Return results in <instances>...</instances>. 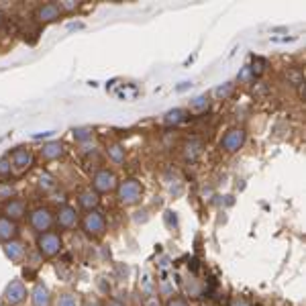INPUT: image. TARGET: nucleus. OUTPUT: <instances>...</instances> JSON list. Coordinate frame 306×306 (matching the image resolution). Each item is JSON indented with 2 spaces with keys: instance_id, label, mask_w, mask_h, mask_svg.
Segmentation results:
<instances>
[{
  "instance_id": "27",
  "label": "nucleus",
  "mask_w": 306,
  "mask_h": 306,
  "mask_svg": "<svg viewBox=\"0 0 306 306\" xmlns=\"http://www.w3.org/2000/svg\"><path fill=\"white\" fill-rule=\"evenodd\" d=\"M167 306H188V302L184 298H172L170 302H167Z\"/></svg>"
},
{
  "instance_id": "3",
  "label": "nucleus",
  "mask_w": 306,
  "mask_h": 306,
  "mask_svg": "<svg viewBox=\"0 0 306 306\" xmlns=\"http://www.w3.org/2000/svg\"><path fill=\"white\" fill-rule=\"evenodd\" d=\"M82 227L84 231L90 235V237H102L104 231H106V221L102 217V212L98 210H88V214L82 221Z\"/></svg>"
},
{
  "instance_id": "11",
  "label": "nucleus",
  "mask_w": 306,
  "mask_h": 306,
  "mask_svg": "<svg viewBox=\"0 0 306 306\" xmlns=\"http://www.w3.org/2000/svg\"><path fill=\"white\" fill-rule=\"evenodd\" d=\"M59 14H61V8L55 2H47V4H43V6L37 8V19L41 23H53V21L59 19Z\"/></svg>"
},
{
  "instance_id": "28",
  "label": "nucleus",
  "mask_w": 306,
  "mask_h": 306,
  "mask_svg": "<svg viewBox=\"0 0 306 306\" xmlns=\"http://www.w3.org/2000/svg\"><path fill=\"white\" fill-rule=\"evenodd\" d=\"M231 306H249V302L245 300V298H241V296H237V298H233Z\"/></svg>"
},
{
  "instance_id": "33",
  "label": "nucleus",
  "mask_w": 306,
  "mask_h": 306,
  "mask_svg": "<svg viewBox=\"0 0 306 306\" xmlns=\"http://www.w3.org/2000/svg\"><path fill=\"white\" fill-rule=\"evenodd\" d=\"M202 306H210V304H202Z\"/></svg>"
},
{
  "instance_id": "15",
  "label": "nucleus",
  "mask_w": 306,
  "mask_h": 306,
  "mask_svg": "<svg viewBox=\"0 0 306 306\" xmlns=\"http://www.w3.org/2000/svg\"><path fill=\"white\" fill-rule=\"evenodd\" d=\"M61 155H64V145H61L59 141H49V143H45L43 149H41V157L47 159V161L57 159Z\"/></svg>"
},
{
  "instance_id": "8",
  "label": "nucleus",
  "mask_w": 306,
  "mask_h": 306,
  "mask_svg": "<svg viewBox=\"0 0 306 306\" xmlns=\"http://www.w3.org/2000/svg\"><path fill=\"white\" fill-rule=\"evenodd\" d=\"M33 163V151L27 149V147H17L12 151V167L14 170H27V167Z\"/></svg>"
},
{
  "instance_id": "23",
  "label": "nucleus",
  "mask_w": 306,
  "mask_h": 306,
  "mask_svg": "<svg viewBox=\"0 0 306 306\" xmlns=\"http://www.w3.org/2000/svg\"><path fill=\"white\" fill-rule=\"evenodd\" d=\"M10 170H12L10 159H8V157H2V159H0V176H8Z\"/></svg>"
},
{
  "instance_id": "25",
  "label": "nucleus",
  "mask_w": 306,
  "mask_h": 306,
  "mask_svg": "<svg viewBox=\"0 0 306 306\" xmlns=\"http://www.w3.org/2000/svg\"><path fill=\"white\" fill-rule=\"evenodd\" d=\"M231 90H233V84H227L225 88L221 86V88H217V90H214V94H217V96H229V94H231Z\"/></svg>"
},
{
  "instance_id": "5",
  "label": "nucleus",
  "mask_w": 306,
  "mask_h": 306,
  "mask_svg": "<svg viewBox=\"0 0 306 306\" xmlns=\"http://www.w3.org/2000/svg\"><path fill=\"white\" fill-rule=\"evenodd\" d=\"M94 192L98 194H106V192H113L116 188V176L111 172V170H100L94 174Z\"/></svg>"
},
{
  "instance_id": "1",
  "label": "nucleus",
  "mask_w": 306,
  "mask_h": 306,
  "mask_svg": "<svg viewBox=\"0 0 306 306\" xmlns=\"http://www.w3.org/2000/svg\"><path fill=\"white\" fill-rule=\"evenodd\" d=\"M141 194H143V188H141V184L137 182V180H125V182H120V186H118V200L122 204H137L141 200Z\"/></svg>"
},
{
  "instance_id": "17",
  "label": "nucleus",
  "mask_w": 306,
  "mask_h": 306,
  "mask_svg": "<svg viewBox=\"0 0 306 306\" xmlns=\"http://www.w3.org/2000/svg\"><path fill=\"white\" fill-rule=\"evenodd\" d=\"M186 111H182V109H176V111H170L165 115V122L167 125H178V122H182V120H186Z\"/></svg>"
},
{
  "instance_id": "31",
  "label": "nucleus",
  "mask_w": 306,
  "mask_h": 306,
  "mask_svg": "<svg viewBox=\"0 0 306 306\" xmlns=\"http://www.w3.org/2000/svg\"><path fill=\"white\" fill-rule=\"evenodd\" d=\"M106 306H125V304L118 302V300H109V302H106Z\"/></svg>"
},
{
  "instance_id": "16",
  "label": "nucleus",
  "mask_w": 306,
  "mask_h": 306,
  "mask_svg": "<svg viewBox=\"0 0 306 306\" xmlns=\"http://www.w3.org/2000/svg\"><path fill=\"white\" fill-rule=\"evenodd\" d=\"M78 202H80V206L86 208V210H94V208L100 204V196H98V192H94V190H86V192L80 194Z\"/></svg>"
},
{
  "instance_id": "10",
  "label": "nucleus",
  "mask_w": 306,
  "mask_h": 306,
  "mask_svg": "<svg viewBox=\"0 0 306 306\" xmlns=\"http://www.w3.org/2000/svg\"><path fill=\"white\" fill-rule=\"evenodd\" d=\"M4 253H6V257L10 259V262L19 264V262H23L25 255H27V247H25V243L12 239V241H8L4 245Z\"/></svg>"
},
{
  "instance_id": "20",
  "label": "nucleus",
  "mask_w": 306,
  "mask_h": 306,
  "mask_svg": "<svg viewBox=\"0 0 306 306\" xmlns=\"http://www.w3.org/2000/svg\"><path fill=\"white\" fill-rule=\"evenodd\" d=\"M206 106H208L206 96H198V98H194V100L190 102V111H194V113H202V111H206Z\"/></svg>"
},
{
  "instance_id": "4",
  "label": "nucleus",
  "mask_w": 306,
  "mask_h": 306,
  "mask_svg": "<svg viewBox=\"0 0 306 306\" xmlns=\"http://www.w3.org/2000/svg\"><path fill=\"white\" fill-rule=\"evenodd\" d=\"M53 223H55V219H53L49 208H37V210L31 212V227L39 233H47L53 227Z\"/></svg>"
},
{
  "instance_id": "14",
  "label": "nucleus",
  "mask_w": 306,
  "mask_h": 306,
  "mask_svg": "<svg viewBox=\"0 0 306 306\" xmlns=\"http://www.w3.org/2000/svg\"><path fill=\"white\" fill-rule=\"evenodd\" d=\"M31 300H33V306H49L51 304V296H49V290L47 286L37 284L31 292Z\"/></svg>"
},
{
  "instance_id": "12",
  "label": "nucleus",
  "mask_w": 306,
  "mask_h": 306,
  "mask_svg": "<svg viewBox=\"0 0 306 306\" xmlns=\"http://www.w3.org/2000/svg\"><path fill=\"white\" fill-rule=\"evenodd\" d=\"M17 235H19L17 223L10 221V219H6V217H0V241L8 243V241H12Z\"/></svg>"
},
{
  "instance_id": "29",
  "label": "nucleus",
  "mask_w": 306,
  "mask_h": 306,
  "mask_svg": "<svg viewBox=\"0 0 306 306\" xmlns=\"http://www.w3.org/2000/svg\"><path fill=\"white\" fill-rule=\"evenodd\" d=\"M82 306H102V304H100L96 298H88V300H84V304H82Z\"/></svg>"
},
{
  "instance_id": "32",
  "label": "nucleus",
  "mask_w": 306,
  "mask_h": 306,
  "mask_svg": "<svg viewBox=\"0 0 306 306\" xmlns=\"http://www.w3.org/2000/svg\"><path fill=\"white\" fill-rule=\"evenodd\" d=\"M4 21H6V17H4V12H2V10H0V27H2V25H4Z\"/></svg>"
},
{
  "instance_id": "13",
  "label": "nucleus",
  "mask_w": 306,
  "mask_h": 306,
  "mask_svg": "<svg viewBox=\"0 0 306 306\" xmlns=\"http://www.w3.org/2000/svg\"><path fill=\"white\" fill-rule=\"evenodd\" d=\"M25 212H27V206H25L23 200H8L6 206H4V214H6V219H10V221L23 219Z\"/></svg>"
},
{
  "instance_id": "2",
  "label": "nucleus",
  "mask_w": 306,
  "mask_h": 306,
  "mask_svg": "<svg viewBox=\"0 0 306 306\" xmlns=\"http://www.w3.org/2000/svg\"><path fill=\"white\" fill-rule=\"evenodd\" d=\"M37 249H39V255H45V257H53L61 251V237L57 233H41L39 239H37Z\"/></svg>"
},
{
  "instance_id": "6",
  "label": "nucleus",
  "mask_w": 306,
  "mask_h": 306,
  "mask_svg": "<svg viewBox=\"0 0 306 306\" xmlns=\"http://www.w3.org/2000/svg\"><path fill=\"white\" fill-rule=\"evenodd\" d=\"M25 298H27V288H25V284H23L21 280H12V282L6 286V290H4V300H6V304L17 306V304H21Z\"/></svg>"
},
{
  "instance_id": "24",
  "label": "nucleus",
  "mask_w": 306,
  "mask_h": 306,
  "mask_svg": "<svg viewBox=\"0 0 306 306\" xmlns=\"http://www.w3.org/2000/svg\"><path fill=\"white\" fill-rule=\"evenodd\" d=\"M12 194H14L12 186H8V184H2V186H0V198H10Z\"/></svg>"
},
{
  "instance_id": "21",
  "label": "nucleus",
  "mask_w": 306,
  "mask_h": 306,
  "mask_svg": "<svg viewBox=\"0 0 306 306\" xmlns=\"http://www.w3.org/2000/svg\"><path fill=\"white\" fill-rule=\"evenodd\" d=\"M74 137H76V141H88V139H92V129H88V127H82V129H74Z\"/></svg>"
},
{
  "instance_id": "26",
  "label": "nucleus",
  "mask_w": 306,
  "mask_h": 306,
  "mask_svg": "<svg viewBox=\"0 0 306 306\" xmlns=\"http://www.w3.org/2000/svg\"><path fill=\"white\" fill-rule=\"evenodd\" d=\"M59 8H64V10H76V8H78V2H74V0H64V2H59Z\"/></svg>"
},
{
  "instance_id": "34",
  "label": "nucleus",
  "mask_w": 306,
  "mask_h": 306,
  "mask_svg": "<svg viewBox=\"0 0 306 306\" xmlns=\"http://www.w3.org/2000/svg\"><path fill=\"white\" fill-rule=\"evenodd\" d=\"M0 306H2V304H0Z\"/></svg>"
},
{
  "instance_id": "7",
  "label": "nucleus",
  "mask_w": 306,
  "mask_h": 306,
  "mask_svg": "<svg viewBox=\"0 0 306 306\" xmlns=\"http://www.w3.org/2000/svg\"><path fill=\"white\" fill-rule=\"evenodd\" d=\"M245 143V131L243 129H231L225 137H223V141H221V149L229 151V153H235L243 147Z\"/></svg>"
},
{
  "instance_id": "18",
  "label": "nucleus",
  "mask_w": 306,
  "mask_h": 306,
  "mask_svg": "<svg viewBox=\"0 0 306 306\" xmlns=\"http://www.w3.org/2000/svg\"><path fill=\"white\" fill-rule=\"evenodd\" d=\"M55 186H57V184H55V178H53L51 174L45 172V174L39 176V188H41L43 192H49V190H53Z\"/></svg>"
},
{
  "instance_id": "9",
  "label": "nucleus",
  "mask_w": 306,
  "mask_h": 306,
  "mask_svg": "<svg viewBox=\"0 0 306 306\" xmlns=\"http://www.w3.org/2000/svg\"><path fill=\"white\" fill-rule=\"evenodd\" d=\"M55 221H57V225L61 229H72V227H76V223H78V212H76L74 206H68L66 204V206H61L57 210Z\"/></svg>"
},
{
  "instance_id": "19",
  "label": "nucleus",
  "mask_w": 306,
  "mask_h": 306,
  "mask_svg": "<svg viewBox=\"0 0 306 306\" xmlns=\"http://www.w3.org/2000/svg\"><path fill=\"white\" fill-rule=\"evenodd\" d=\"M109 157L115 161V163H125V149L120 145H109Z\"/></svg>"
},
{
  "instance_id": "30",
  "label": "nucleus",
  "mask_w": 306,
  "mask_h": 306,
  "mask_svg": "<svg viewBox=\"0 0 306 306\" xmlns=\"http://www.w3.org/2000/svg\"><path fill=\"white\" fill-rule=\"evenodd\" d=\"M251 76H253V74H251V70H249V68H245V70H243V74L239 76V78H241V80H249Z\"/></svg>"
},
{
  "instance_id": "22",
  "label": "nucleus",
  "mask_w": 306,
  "mask_h": 306,
  "mask_svg": "<svg viewBox=\"0 0 306 306\" xmlns=\"http://www.w3.org/2000/svg\"><path fill=\"white\" fill-rule=\"evenodd\" d=\"M55 306H78V302H76V296L74 294H61L57 298Z\"/></svg>"
}]
</instances>
